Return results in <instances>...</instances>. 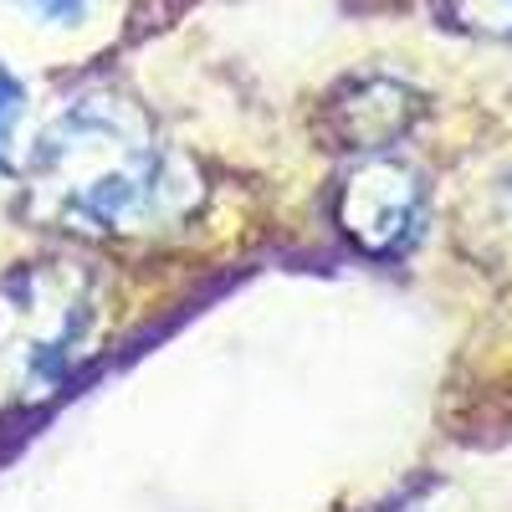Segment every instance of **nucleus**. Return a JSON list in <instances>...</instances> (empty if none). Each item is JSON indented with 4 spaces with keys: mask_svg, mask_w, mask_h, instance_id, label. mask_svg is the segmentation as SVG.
<instances>
[{
    "mask_svg": "<svg viewBox=\"0 0 512 512\" xmlns=\"http://www.w3.org/2000/svg\"><path fill=\"white\" fill-rule=\"evenodd\" d=\"M41 169L52 175L57 200L77 221L128 226L159 190V159L149 144L108 128L103 118H67L41 149Z\"/></svg>",
    "mask_w": 512,
    "mask_h": 512,
    "instance_id": "obj_1",
    "label": "nucleus"
},
{
    "mask_svg": "<svg viewBox=\"0 0 512 512\" xmlns=\"http://www.w3.org/2000/svg\"><path fill=\"white\" fill-rule=\"evenodd\" d=\"M21 118V88L0 72V159H6V144H11V128Z\"/></svg>",
    "mask_w": 512,
    "mask_h": 512,
    "instance_id": "obj_2",
    "label": "nucleus"
}]
</instances>
